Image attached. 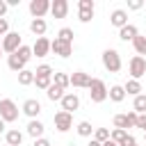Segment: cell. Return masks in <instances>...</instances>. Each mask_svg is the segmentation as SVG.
Wrapping results in <instances>:
<instances>
[{
  "label": "cell",
  "instance_id": "1",
  "mask_svg": "<svg viewBox=\"0 0 146 146\" xmlns=\"http://www.w3.org/2000/svg\"><path fill=\"white\" fill-rule=\"evenodd\" d=\"M0 119L5 123H11V121L18 119V107H16V103L11 98H2L0 100Z\"/></svg>",
  "mask_w": 146,
  "mask_h": 146
},
{
  "label": "cell",
  "instance_id": "2",
  "mask_svg": "<svg viewBox=\"0 0 146 146\" xmlns=\"http://www.w3.org/2000/svg\"><path fill=\"white\" fill-rule=\"evenodd\" d=\"M103 66L110 71V73H119L121 71V55L114 50V48H107L103 52Z\"/></svg>",
  "mask_w": 146,
  "mask_h": 146
},
{
  "label": "cell",
  "instance_id": "3",
  "mask_svg": "<svg viewBox=\"0 0 146 146\" xmlns=\"http://www.w3.org/2000/svg\"><path fill=\"white\" fill-rule=\"evenodd\" d=\"M89 96H91V100H94V103H103V100L107 98V87H105V82H103V80H98V78H91Z\"/></svg>",
  "mask_w": 146,
  "mask_h": 146
},
{
  "label": "cell",
  "instance_id": "4",
  "mask_svg": "<svg viewBox=\"0 0 146 146\" xmlns=\"http://www.w3.org/2000/svg\"><path fill=\"white\" fill-rule=\"evenodd\" d=\"M2 52H9V55H14L18 48H21V34L18 32H7L5 36H2Z\"/></svg>",
  "mask_w": 146,
  "mask_h": 146
},
{
  "label": "cell",
  "instance_id": "5",
  "mask_svg": "<svg viewBox=\"0 0 146 146\" xmlns=\"http://www.w3.org/2000/svg\"><path fill=\"white\" fill-rule=\"evenodd\" d=\"M128 71H130L132 80H139V78L146 73V59L139 57V55H135V57L130 59V64H128Z\"/></svg>",
  "mask_w": 146,
  "mask_h": 146
},
{
  "label": "cell",
  "instance_id": "6",
  "mask_svg": "<svg viewBox=\"0 0 146 146\" xmlns=\"http://www.w3.org/2000/svg\"><path fill=\"white\" fill-rule=\"evenodd\" d=\"M132 125H137V112H128V114H116L114 116V128L125 130V128H132Z\"/></svg>",
  "mask_w": 146,
  "mask_h": 146
},
{
  "label": "cell",
  "instance_id": "7",
  "mask_svg": "<svg viewBox=\"0 0 146 146\" xmlns=\"http://www.w3.org/2000/svg\"><path fill=\"white\" fill-rule=\"evenodd\" d=\"M71 125H73V114H68V112H64V110L55 114V128H57L59 132L71 130Z\"/></svg>",
  "mask_w": 146,
  "mask_h": 146
},
{
  "label": "cell",
  "instance_id": "8",
  "mask_svg": "<svg viewBox=\"0 0 146 146\" xmlns=\"http://www.w3.org/2000/svg\"><path fill=\"white\" fill-rule=\"evenodd\" d=\"M48 11H50V2L48 0H32L30 2V14L34 18H43Z\"/></svg>",
  "mask_w": 146,
  "mask_h": 146
},
{
  "label": "cell",
  "instance_id": "9",
  "mask_svg": "<svg viewBox=\"0 0 146 146\" xmlns=\"http://www.w3.org/2000/svg\"><path fill=\"white\" fill-rule=\"evenodd\" d=\"M50 50L55 55H59V57H68L73 52V43H66L62 39H55V41H50Z\"/></svg>",
  "mask_w": 146,
  "mask_h": 146
},
{
  "label": "cell",
  "instance_id": "10",
  "mask_svg": "<svg viewBox=\"0 0 146 146\" xmlns=\"http://www.w3.org/2000/svg\"><path fill=\"white\" fill-rule=\"evenodd\" d=\"M68 80H71L73 87H82V89H89V84H91V78L84 71H75L73 75H68Z\"/></svg>",
  "mask_w": 146,
  "mask_h": 146
},
{
  "label": "cell",
  "instance_id": "11",
  "mask_svg": "<svg viewBox=\"0 0 146 146\" xmlns=\"http://www.w3.org/2000/svg\"><path fill=\"white\" fill-rule=\"evenodd\" d=\"M80 21L82 23H89L94 18V0H80Z\"/></svg>",
  "mask_w": 146,
  "mask_h": 146
},
{
  "label": "cell",
  "instance_id": "12",
  "mask_svg": "<svg viewBox=\"0 0 146 146\" xmlns=\"http://www.w3.org/2000/svg\"><path fill=\"white\" fill-rule=\"evenodd\" d=\"M78 107H80V98H78L75 94H64V98H62V110L68 112V114H73Z\"/></svg>",
  "mask_w": 146,
  "mask_h": 146
},
{
  "label": "cell",
  "instance_id": "13",
  "mask_svg": "<svg viewBox=\"0 0 146 146\" xmlns=\"http://www.w3.org/2000/svg\"><path fill=\"white\" fill-rule=\"evenodd\" d=\"M48 50H50V41L46 36H39L34 41V46H32V55H36V57H46Z\"/></svg>",
  "mask_w": 146,
  "mask_h": 146
},
{
  "label": "cell",
  "instance_id": "14",
  "mask_svg": "<svg viewBox=\"0 0 146 146\" xmlns=\"http://www.w3.org/2000/svg\"><path fill=\"white\" fill-rule=\"evenodd\" d=\"M23 112H25L30 119H36L39 112H41V103H39L36 98H27V100L23 103Z\"/></svg>",
  "mask_w": 146,
  "mask_h": 146
},
{
  "label": "cell",
  "instance_id": "15",
  "mask_svg": "<svg viewBox=\"0 0 146 146\" xmlns=\"http://www.w3.org/2000/svg\"><path fill=\"white\" fill-rule=\"evenodd\" d=\"M50 14H52L55 18H64V16L68 14V2H66V0H55V2H50Z\"/></svg>",
  "mask_w": 146,
  "mask_h": 146
},
{
  "label": "cell",
  "instance_id": "16",
  "mask_svg": "<svg viewBox=\"0 0 146 146\" xmlns=\"http://www.w3.org/2000/svg\"><path fill=\"white\" fill-rule=\"evenodd\" d=\"M110 23L114 25V27H123V25H128V14L123 11V9H114L112 11V16H110Z\"/></svg>",
  "mask_w": 146,
  "mask_h": 146
},
{
  "label": "cell",
  "instance_id": "17",
  "mask_svg": "<svg viewBox=\"0 0 146 146\" xmlns=\"http://www.w3.org/2000/svg\"><path fill=\"white\" fill-rule=\"evenodd\" d=\"M27 135H30V137H34V139H39V137L43 135V123H41V121H36V119H32V121L27 123Z\"/></svg>",
  "mask_w": 146,
  "mask_h": 146
},
{
  "label": "cell",
  "instance_id": "18",
  "mask_svg": "<svg viewBox=\"0 0 146 146\" xmlns=\"http://www.w3.org/2000/svg\"><path fill=\"white\" fill-rule=\"evenodd\" d=\"M137 34H139V32H137V27H135V25H130V23H128V25H123V27L119 30V36H121L123 41H132Z\"/></svg>",
  "mask_w": 146,
  "mask_h": 146
},
{
  "label": "cell",
  "instance_id": "19",
  "mask_svg": "<svg viewBox=\"0 0 146 146\" xmlns=\"http://www.w3.org/2000/svg\"><path fill=\"white\" fill-rule=\"evenodd\" d=\"M107 96H110V100L121 103V100L125 98V91H123V87H121V84H114V87H110V89H107Z\"/></svg>",
  "mask_w": 146,
  "mask_h": 146
},
{
  "label": "cell",
  "instance_id": "20",
  "mask_svg": "<svg viewBox=\"0 0 146 146\" xmlns=\"http://www.w3.org/2000/svg\"><path fill=\"white\" fill-rule=\"evenodd\" d=\"M5 139H7L9 146H21V144H23V132H21V130H7Z\"/></svg>",
  "mask_w": 146,
  "mask_h": 146
},
{
  "label": "cell",
  "instance_id": "21",
  "mask_svg": "<svg viewBox=\"0 0 146 146\" xmlns=\"http://www.w3.org/2000/svg\"><path fill=\"white\" fill-rule=\"evenodd\" d=\"M46 27H48V25H46L43 18H34V21L30 23V30H32L36 36H43V34H46Z\"/></svg>",
  "mask_w": 146,
  "mask_h": 146
},
{
  "label": "cell",
  "instance_id": "22",
  "mask_svg": "<svg viewBox=\"0 0 146 146\" xmlns=\"http://www.w3.org/2000/svg\"><path fill=\"white\" fill-rule=\"evenodd\" d=\"M7 64H9V68H11V71H16V73H21V71L25 68V62H23V59H21L16 52H14V55H9Z\"/></svg>",
  "mask_w": 146,
  "mask_h": 146
},
{
  "label": "cell",
  "instance_id": "23",
  "mask_svg": "<svg viewBox=\"0 0 146 146\" xmlns=\"http://www.w3.org/2000/svg\"><path fill=\"white\" fill-rule=\"evenodd\" d=\"M123 91H125V94H130V96H139V91H141L139 80H128V82L123 84Z\"/></svg>",
  "mask_w": 146,
  "mask_h": 146
},
{
  "label": "cell",
  "instance_id": "24",
  "mask_svg": "<svg viewBox=\"0 0 146 146\" xmlns=\"http://www.w3.org/2000/svg\"><path fill=\"white\" fill-rule=\"evenodd\" d=\"M46 94H48L50 100H62V98H64V89L57 87V84H50V87L46 89Z\"/></svg>",
  "mask_w": 146,
  "mask_h": 146
},
{
  "label": "cell",
  "instance_id": "25",
  "mask_svg": "<svg viewBox=\"0 0 146 146\" xmlns=\"http://www.w3.org/2000/svg\"><path fill=\"white\" fill-rule=\"evenodd\" d=\"M18 82H21L23 87L32 84V82H34V71H27V68H23V71L18 73Z\"/></svg>",
  "mask_w": 146,
  "mask_h": 146
},
{
  "label": "cell",
  "instance_id": "26",
  "mask_svg": "<svg viewBox=\"0 0 146 146\" xmlns=\"http://www.w3.org/2000/svg\"><path fill=\"white\" fill-rule=\"evenodd\" d=\"M52 84H57V87L66 89V87L71 84V80H68V75H66V73H52Z\"/></svg>",
  "mask_w": 146,
  "mask_h": 146
},
{
  "label": "cell",
  "instance_id": "27",
  "mask_svg": "<svg viewBox=\"0 0 146 146\" xmlns=\"http://www.w3.org/2000/svg\"><path fill=\"white\" fill-rule=\"evenodd\" d=\"M132 46H135V50H137V55L141 57V55H146V36H135L132 39Z\"/></svg>",
  "mask_w": 146,
  "mask_h": 146
},
{
  "label": "cell",
  "instance_id": "28",
  "mask_svg": "<svg viewBox=\"0 0 146 146\" xmlns=\"http://www.w3.org/2000/svg\"><path fill=\"white\" fill-rule=\"evenodd\" d=\"M34 84L39 89H48L52 84V75H34Z\"/></svg>",
  "mask_w": 146,
  "mask_h": 146
},
{
  "label": "cell",
  "instance_id": "29",
  "mask_svg": "<svg viewBox=\"0 0 146 146\" xmlns=\"http://www.w3.org/2000/svg\"><path fill=\"white\" fill-rule=\"evenodd\" d=\"M125 137H128V130H119V128H114L112 135H110V139H112L114 144H119V146L125 141Z\"/></svg>",
  "mask_w": 146,
  "mask_h": 146
},
{
  "label": "cell",
  "instance_id": "30",
  "mask_svg": "<svg viewBox=\"0 0 146 146\" xmlns=\"http://www.w3.org/2000/svg\"><path fill=\"white\" fill-rule=\"evenodd\" d=\"M135 110L132 112H137V114H146V96H135V105H132Z\"/></svg>",
  "mask_w": 146,
  "mask_h": 146
},
{
  "label": "cell",
  "instance_id": "31",
  "mask_svg": "<svg viewBox=\"0 0 146 146\" xmlns=\"http://www.w3.org/2000/svg\"><path fill=\"white\" fill-rule=\"evenodd\" d=\"M91 132H94V128H91L89 121H80L78 123V135L80 137H91Z\"/></svg>",
  "mask_w": 146,
  "mask_h": 146
},
{
  "label": "cell",
  "instance_id": "32",
  "mask_svg": "<svg viewBox=\"0 0 146 146\" xmlns=\"http://www.w3.org/2000/svg\"><path fill=\"white\" fill-rule=\"evenodd\" d=\"M16 55H18V57H21V59H23V62L27 64V62H30V57H32V48H30V46H23V43H21V48L16 50Z\"/></svg>",
  "mask_w": 146,
  "mask_h": 146
},
{
  "label": "cell",
  "instance_id": "33",
  "mask_svg": "<svg viewBox=\"0 0 146 146\" xmlns=\"http://www.w3.org/2000/svg\"><path fill=\"white\" fill-rule=\"evenodd\" d=\"M94 139H96L98 144H103V141H107V139H110V130H107V128H98V130L94 132Z\"/></svg>",
  "mask_w": 146,
  "mask_h": 146
},
{
  "label": "cell",
  "instance_id": "34",
  "mask_svg": "<svg viewBox=\"0 0 146 146\" xmlns=\"http://www.w3.org/2000/svg\"><path fill=\"white\" fill-rule=\"evenodd\" d=\"M57 39H62V41H66V43H73V30H71V27H62Z\"/></svg>",
  "mask_w": 146,
  "mask_h": 146
},
{
  "label": "cell",
  "instance_id": "35",
  "mask_svg": "<svg viewBox=\"0 0 146 146\" xmlns=\"http://www.w3.org/2000/svg\"><path fill=\"white\" fill-rule=\"evenodd\" d=\"M34 75H52V68H50L48 64H41V66L34 71Z\"/></svg>",
  "mask_w": 146,
  "mask_h": 146
},
{
  "label": "cell",
  "instance_id": "36",
  "mask_svg": "<svg viewBox=\"0 0 146 146\" xmlns=\"http://www.w3.org/2000/svg\"><path fill=\"white\" fill-rule=\"evenodd\" d=\"M135 128L146 130V114H137V125H135Z\"/></svg>",
  "mask_w": 146,
  "mask_h": 146
},
{
  "label": "cell",
  "instance_id": "37",
  "mask_svg": "<svg viewBox=\"0 0 146 146\" xmlns=\"http://www.w3.org/2000/svg\"><path fill=\"white\" fill-rule=\"evenodd\" d=\"M141 7H144L141 0H130V2H128V9H135V11H137V9H141Z\"/></svg>",
  "mask_w": 146,
  "mask_h": 146
},
{
  "label": "cell",
  "instance_id": "38",
  "mask_svg": "<svg viewBox=\"0 0 146 146\" xmlns=\"http://www.w3.org/2000/svg\"><path fill=\"white\" fill-rule=\"evenodd\" d=\"M7 27H9V23H7L5 18H0V36H5V34H7Z\"/></svg>",
  "mask_w": 146,
  "mask_h": 146
},
{
  "label": "cell",
  "instance_id": "39",
  "mask_svg": "<svg viewBox=\"0 0 146 146\" xmlns=\"http://www.w3.org/2000/svg\"><path fill=\"white\" fill-rule=\"evenodd\" d=\"M32 146H50V141L46 139V137H39V139H34V144Z\"/></svg>",
  "mask_w": 146,
  "mask_h": 146
},
{
  "label": "cell",
  "instance_id": "40",
  "mask_svg": "<svg viewBox=\"0 0 146 146\" xmlns=\"http://www.w3.org/2000/svg\"><path fill=\"white\" fill-rule=\"evenodd\" d=\"M135 144H137V139H135L132 135H128V137H125V141H123L121 146H135Z\"/></svg>",
  "mask_w": 146,
  "mask_h": 146
},
{
  "label": "cell",
  "instance_id": "41",
  "mask_svg": "<svg viewBox=\"0 0 146 146\" xmlns=\"http://www.w3.org/2000/svg\"><path fill=\"white\" fill-rule=\"evenodd\" d=\"M5 11H7V2H5V0H0V18L5 16Z\"/></svg>",
  "mask_w": 146,
  "mask_h": 146
},
{
  "label": "cell",
  "instance_id": "42",
  "mask_svg": "<svg viewBox=\"0 0 146 146\" xmlns=\"http://www.w3.org/2000/svg\"><path fill=\"white\" fill-rule=\"evenodd\" d=\"M100 146H119V144H114V141H112V139H107V141H103V144H100Z\"/></svg>",
  "mask_w": 146,
  "mask_h": 146
},
{
  "label": "cell",
  "instance_id": "43",
  "mask_svg": "<svg viewBox=\"0 0 146 146\" xmlns=\"http://www.w3.org/2000/svg\"><path fill=\"white\" fill-rule=\"evenodd\" d=\"M89 146H100V144H98L96 139H91V141H89Z\"/></svg>",
  "mask_w": 146,
  "mask_h": 146
},
{
  "label": "cell",
  "instance_id": "44",
  "mask_svg": "<svg viewBox=\"0 0 146 146\" xmlns=\"http://www.w3.org/2000/svg\"><path fill=\"white\" fill-rule=\"evenodd\" d=\"M2 130H5V121L0 119V132H2Z\"/></svg>",
  "mask_w": 146,
  "mask_h": 146
},
{
  "label": "cell",
  "instance_id": "45",
  "mask_svg": "<svg viewBox=\"0 0 146 146\" xmlns=\"http://www.w3.org/2000/svg\"><path fill=\"white\" fill-rule=\"evenodd\" d=\"M0 57H2V46H0Z\"/></svg>",
  "mask_w": 146,
  "mask_h": 146
},
{
  "label": "cell",
  "instance_id": "46",
  "mask_svg": "<svg viewBox=\"0 0 146 146\" xmlns=\"http://www.w3.org/2000/svg\"><path fill=\"white\" fill-rule=\"evenodd\" d=\"M135 146H137V144H135Z\"/></svg>",
  "mask_w": 146,
  "mask_h": 146
}]
</instances>
